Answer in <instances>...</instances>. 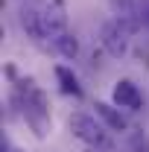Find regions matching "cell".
I'll list each match as a JSON object with an SVG mask.
<instances>
[{"label": "cell", "instance_id": "cell-1", "mask_svg": "<svg viewBox=\"0 0 149 152\" xmlns=\"http://www.w3.org/2000/svg\"><path fill=\"white\" fill-rule=\"evenodd\" d=\"M6 73L15 79L12 67H6ZM12 105L18 108V114L23 117V123L29 126V132L35 134L38 140L50 137L53 132V117H50V96L38 88L35 82L26 79H15V91H12Z\"/></svg>", "mask_w": 149, "mask_h": 152}, {"label": "cell", "instance_id": "cell-2", "mask_svg": "<svg viewBox=\"0 0 149 152\" xmlns=\"http://www.w3.org/2000/svg\"><path fill=\"white\" fill-rule=\"evenodd\" d=\"M108 126L96 117V114H88V111H76L70 114V132H73L76 140H82L88 149H114L111 137L105 132Z\"/></svg>", "mask_w": 149, "mask_h": 152}, {"label": "cell", "instance_id": "cell-3", "mask_svg": "<svg viewBox=\"0 0 149 152\" xmlns=\"http://www.w3.org/2000/svg\"><path fill=\"white\" fill-rule=\"evenodd\" d=\"M140 26H134L129 20H120V18H111L102 23V29H99V44H102V50L108 53L111 58H123L129 53L131 47V35L137 32Z\"/></svg>", "mask_w": 149, "mask_h": 152}, {"label": "cell", "instance_id": "cell-4", "mask_svg": "<svg viewBox=\"0 0 149 152\" xmlns=\"http://www.w3.org/2000/svg\"><path fill=\"white\" fill-rule=\"evenodd\" d=\"M41 18H44L47 41L53 47V41L67 32V6H64V0H47V3H41Z\"/></svg>", "mask_w": 149, "mask_h": 152}, {"label": "cell", "instance_id": "cell-5", "mask_svg": "<svg viewBox=\"0 0 149 152\" xmlns=\"http://www.w3.org/2000/svg\"><path fill=\"white\" fill-rule=\"evenodd\" d=\"M18 20H20V26H23V32H26V38H32L38 47H50L47 32H44L41 6H38V3H23V6H20V12H18Z\"/></svg>", "mask_w": 149, "mask_h": 152}, {"label": "cell", "instance_id": "cell-6", "mask_svg": "<svg viewBox=\"0 0 149 152\" xmlns=\"http://www.w3.org/2000/svg\"><path fill=\"white\" fill-rule=\"evenodd\" d=\"M111 102L120 105V108H126V111H140L143 108V94H140V88L131 79H120V82H114Z\"/></svg>", "mask_w": 149, "mask_h": 152}, {"label": "cell", "instance_id": "cell-7", "mask_svg": "<svg viewBox=\"0 0 149 152\" xmlns=\"http://www.w3.org/2000/svg\"><path fill=\"white\" fill-rule=\"evenodd\" d=\"M93 114L111 129V132H129L131 126H129V120H126V114L120 111V105H114V102H102V99H96L93 102Z\"/></svg>", "mask_w": 149, "mask_h": 152}, {"label": "cell", "instance_id": "cell-8", "mask_svg": "<svg viewBox=\"0 0 149 152\" xmlns=\"http://www.w3.org/2000/svg\"><path fill=\"white\" fill-rule=\"evenodd\" d=\"M56 82H58V91L67 96H73V99H82L85 96V91H82V82H79V76L67 67V64H56Z\"/></svg>", "mask_w": 149, "mask_h": 152}, {"label": "cell", "instance_id": "cell-9", "mask_svg": "<svg viewBox=\"0 0 149 152\" xmlns=\"http://www.w3.org/2000/svg\"><path fill=\"white\" fill-rule=\"evenodd\" d=\"M53 50H56L58 56H64V58H76L79 56V41H76V35L67 29L64 35H58L56 41H53Z\"/></svg>", "mask_w": 149, "mask_h": 152}, {"label": "cell", "instance_id": "cell-10", "mask_svg": "<svg viewBox=\"0 0 149 152\" xmlns=\"http://www.w3.org/2000/svg\"><path fill=\"white\" fill-rule=\"evenodd\" d=\"M126 152H149V134L143 129H129L126 132Z\"/></svg>", "mask_w": 149, "mask_h": 152}]
</instances>
